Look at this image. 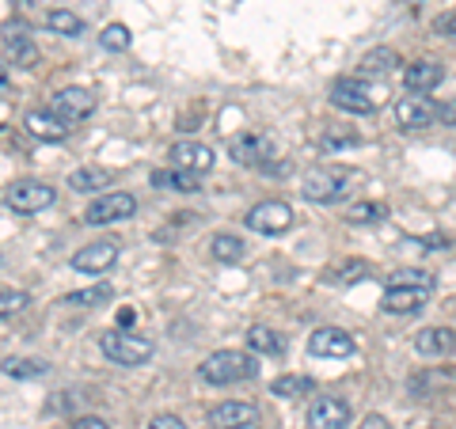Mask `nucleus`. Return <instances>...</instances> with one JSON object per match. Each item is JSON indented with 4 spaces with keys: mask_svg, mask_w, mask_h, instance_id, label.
<instances>
[{
    "mask_svg": "<svg viewBox=\"0 0 456 429\" xmlns=\"http://www.w3.org/2000/svg\"><path fill=\"white\" fill-rule=\"evenodd\" d=\"M209 255H213L217 263L236 266V263L248 255V247H244V239H240V236H232V232H217V236L209 239Z\"/></svg>",
    "mask_w": 456,
    "mask_h": 429,
    "instance_id": "obj_25",
    "label": "nucleus"
},
{
    "mask_svg": "<svg viewBox=\"0 0 456 429\" xmlns=\"http://www.w3.org/2000/svg\"><path fill=\"white\" fill-rule=\"evenodd\" d=\"M415 350L422 357H452L456 353V331L452 327H422L415 335Z\"/></svg>",
    "mask_w": 456,
    "mask_h": 429,
    "instance_id": "obj_18",
    "label": "nucleus"
},
{
    "mask_svg": "<svg viewBox=\"0 0 456 429\" xmlns=\"http://www.w3.org/2000/svg\"><path fill=\"white\" fill-rule=\"evenodd\" d=\"M248 346H251V353H259V357H281L285 353V338L274 331V327L255 323L248 331Z\"/></svg>",
    "mask_w": 456,
    "mask_h": 429,
    "instance_id": "obj_23",
    "label": "nucleus"
},
{
    "mask_svg": "<svg viewBox=\"0 0 456 429\" xmlns=\"http://www.w3.org/2000/svg\"><path fill=\"white\" fill-rule=\"evenodd\" d=\"M114 263H118V239H95L73 255L77 274H107Z\"/></svg>",
    "mask_w": 456,
    "mask_h": 429,
    "instance_id": "obj_13",
    "label": "nucleus"
},
{
    "mask_svg": "<svg viewBox=\"0 0 456 429\" xmlns=\"http://www.w3.org/2000/svg\"><path fill=\"white\" fill-rule=\"evenodd\" d=\"M228 156L240 164V167H263V171H274V141L266 134H255V130H244L228 141Z\"/></svg>",
    "mask_w": 456,
    "mask_h": 429,
    "instance_id": "obj_5",
    "label": "nucleus"
},
{
    "mask_svg": "<svg viewBox=\"0 0 456 429\" xmlns=\"http://www.w3.org/2000/svg\"><path fill=\"white\" fill-rule=\"evenodd\" d=\"M395 65H399V53L392 46H377V50H369L362 57L358 69H362V77H388Z\"/></svg>",
    "mask_w": 456,
    "mask_h": 429,
    "instance_id": "obj_26",
    "label": "nucleus"
},
{
    "mask_svg": "<svg viewBox=\"0 0 456 429\" xmlns=\"http://www.w3.org/2000/svg\"><path fill=\"white\" fill-rule=\"evenodd\" d=\"M358 429H388V422L380 418V414H369V418H362V425Z\"/></svg>",
    "mask_w": 456,
    "mask_h": 429,
    "instance_id": "obj_41",
    "label": "nucleus"
},
{
    "mask_svg": "<svg viewBox=\"0 0 456 429\" xmlns=\"http://www.w3.org/2000/svg\"><path fill=\"white\" fill-rule=\"evenodd\" d=\"M50 110L61 122L77 125V122H84V118H92V114H95V95L88 88H61L50 99Z\"/></svg>",
    "mask_w": 456,
    "mask_h": 429,
    "instance_id": "obj_10",
    "label": "nucleus"
},
{
    "mask_svg": "<svg viewBox=\"0 0 456 429\" xmlns=\"http://www.w3.org/2000/svg\"><path fill=\"white\" fill-rule=\"evenodd\" d=\"M42 23H46L53 35H65V38L84 35V20L77 16V12H69V8H50V12H46V20H42Z\"/></svg>",
    "mask_w": 456,
    "mask_h": 429,
    "instance_id": "obj_28",
    "label": "nucleus"
},
{
    "mask_svg": "<svg viewBox=\"0 0 456 429\" xmlns=\"http://www.w3.org/2000/svg\"><path fill=\"white\" fill-rule=\"evenodd\" d=\"M320 145H323L327 152L354 149V145H358V130H350V125H327L323 137H320Z\"/></svg>",
    "mask_w": 456,
    "mask_h": 429,
    "instance_id": "obj_34",
    "label": "nucleus"
},
{
    "mask_svg": "<svg viewBox=\"0 0 456 429\" xmlns=\"http://www.w3.org/2000/svg\"><path fill=\"white\" fill-rule=\"evenodd\" d=\"M130 27L126 23H107L103 31H99V46H103L107 53H122V50H130Z\"/></svg>",
    "mask_w": 456,
    "mask_h": 429,
    "instance_id": "obj_33",
    "label": "nucleus"
},
{
    "mask_svg": "<svg viewBox=\"0 0 456 429\" xmlns=\"http://www.w3.org/2000/svg\"><path fill=\"white\" fill-rule=\"evenodd\" d=\"M419 247H426V251H449L452 247V236H426V239H415Z\"/></svg>",
    "mask_w": 456,
    "mask_h": 429,
    "instance_id": "obj_39",
    "label": "nucleus"
},
{
    "mask_svg": "<svg viewBox=\"0 0 456 429\" xmlns=\"http://www.w3.org/2000/svg\"><path fill=\"white\" fill-rule=\"evenodd\" d=\"M384 217H388V206H380V202H354L342 221H346V224H377Z\"/></svg>",
    "mask_w": 456,
    "mask_h": 429,
    "instance_id": "obj_32",
    "label": "nucleus"
},
{
    "mask_svg": "<svg viewBox=\"0 0 456 429\" xmlns=\"http://www.w3.org/2000/svg\"><path fill=\"white\" fill-rule=\"evenodd\" d=\"M130 323H134V312H130V308H126V312H122V316H118V327H122V331H126V327H130Z\"/></svg>",
    "mask_w": 456,
    "mask_h": 429,
    "instance_id": "obj_43",
    "label": "nucleus"
},
{
    "mask_svg": "<svg viewBox=\"0 0 456 429\" xmlns=\"http://www.w3.org/2000/svg\"><path fill=\"white\" fill-rule=\"evenodd\" d=\"M331 103L346 114H377L384 103H388V88L384 80L373 77H338L331 84Z\"/></svg>",
    "mask_w": 456,
    "mask_h": 429,
    "instance_id": "obj_1",
    "label": "nucleus"
},
{
    "mask_svg": "<svg viewBox=\"0 0 456 429\" xmlns=\"http://www.w3.org/2000/svg\"><path fill=\"white\" fill-rule=\"evenodd\" d=\"M213 429H240V425H259V407L251 403H221L209 410Z\"/></svg>",
    "mask_w": 456,
    "mask_h": 429,
    "instance_id": "obj_20",
    "label": "nucleus"
},
{
    "mask_svg": "<svg viewBox=\"0 0 456 429\" xmlns=\"http://www.w3.org/2000/svg\"><path fill=\"white\" fill-rule=\"evenodd\" d=\"M426 300H430V293H422V289H384L380 308L388 316H415V312L426 308Z\"/></svg>",
    "mask_w": 456,
    "mask_h": 429,
    "instance_id": "obj_21",
    "label": "nucleus"
},
{
    "mask_svg": "<svg viewBox=\"0 0 456 429\" xmlns=\"http://www.w3.org/2000/svg\"><path fill=\"white\" fill-rule=\"evenodd\" d=\"M69 187H73L77 194H95V190L110 187V175L103 167H77L73 175H69Z\"/></svg>",
    "mask_w": 456,
    "mask_h": 429,
    "instance_id": "obj_27",
    "label": "nucleus"
},
{
    "mask_svg": "<svg viewBox=\"0 0 456 429\" xmlns=\"http://www.w3.org/2000/svg\"><path fill=\"white\" fill-rule=\"evenodd\" d=\"M73 429H110L103 418H92V414H88V418H77V425Z\"/></svg>",
    "mask_w": 456,
    "mask_h": 429,
    "instance_id": "obj_40",
    "label": "nucleus"
},
{
    "mask_svg": "<svg viewBox=\"0 0 456 429\" xmlns=\"http://www.w3.org/2000/svg\"><path fill=\"white\" fill-rule=\"evenodd\" d=\"M395 122H399V130H426V125L437 122V103L426 95L395 99Z\"/></svg>",
    "mask_w": 456,
    "mask_h": 429,
    "instance_id": "obj_14",
    "label": "nucleus"
},
{
    "mask_svg": "<svg viewBox=\"0 0 456 429\" xmlns=\"http://www.w3.org/2000/svg\"><path fill=\"white\" fill-rule=\"evenodd\" d=\"M8 84H12V73H8V65H4V61H0V95H4V92H8Z\"/></svg>",
    "mask_w": 456,
    "mask_h": 429,
    "instance_id": "obj_42",
    "label": "nucleus"
},
{
    "mask_svg": "<svg viewBox=\"0 0 456 429\" xmlns=\"http://www.w3.org/2000/svg\"><path fill=\"white\" fill-rule=\"evenodd\" d=\"M437 122H441V125H449V130H456V95L445 99V103L437 107Z\"/></svg>",
    "mask_w": 456,
    "mask_h": 429,
    "instance_id": "obj_37",
    "label": "nucleus"
},
{
    "mask_svg": "<svg viewBox=\"0 0 456 429\" xmlns=\"http://www.w3.org/2000/svg\"><path fill=\"white\" fill-rule=\"evenodd\" d=\"M4 373L12 380H38V376H46V361H38V357H4Z\"/></svg>",
    "mask_w": 456,
    "mask_h": 429,
    "instance_id": "obj_29",
    "label": "nucleus"
},
{
    "mask_svg": "<svg viewBox=\"0 0 456 429\" xmlns=\"http://www.w3.org/2000/svg\"><path fill=\"white\" fill-rule=\"evenodd\" d=\"M57 202V190L50 182H38V179H23L16 187L4 190V206L16 209V213H42Z\"/></svg>",
    "mask_w": 456,
    "mask_h": 429,
    "instance_id": "obj_8",
    "label": "nucleus"
},
{
    "mask_svg": "<svg viewBox=\"0 0 456 429\" xmlns=\"http://www.w3.org/2000/svg\"><path fill=\"white\" fill-rule=\"evenodd\" d=\"M137 217V198L126 194V190H110L103 198H95V202L84 209V224H118V221H130Z\"/></svg>",
    "mask_w": 456,
    "mask_h": 429,
    "instance_id": "obj_7",
    "label": "nucleus"
},
{
    "mask_svg": "<svg viewBox=\"0 0 456 429\" xmlns=\"http://www.w3.org/2000/svg\"><path fill=\"white\" fill-rule=\"evenodd\" d=\"M312 388H316V384H312L308 376H278L274 384H270V392H274L278 399H305V395H312Z\"/></svg>",
    "mask_w": 456,
    "mask_h": 429,
    "instance_id": "obj_31",
    "label": "nucleus"
},
{
    "mask_svg": "<svg viewBox=\"0 0 456 429\" xmlns=\"http://www.w3.org/2000/svg\"><path fill=\"white\" fill-rule=\"evenodd\" d=\"M23 8H35V4H46V0H20Z\"/></svg>",
    "mask_w": 456,
    "mask_h": 429,
    "instance_id": "obj_44",
    "label": "nucleus"
},
{
    "mask_svg": "<svg viewBox=\"0 0 456 429\" xmlns=\"http://www.w3.org/2000/svg\"><path fill=\"white\" fill-rule=\"evenodd\" d=\"M152 187L179 190V194H198V190H202V187H198V175H191V171H179V167H156L152 171Z\"/></svg>",
    "mask_w": 456,
    "mask_h": 429,
    "instance_id": "obj_22",
    "label": "nucleus"
},
{
    "mask_svg": "<svg viewBox=\"0 0 456 429\" xmlns=\"http://www.w3.org/2000/svg\"><path fill=\"white\" fill-rule=\"evenodd\" d=\"M198 376L213 384V388H228V384H244L259 376V361L244 350H217L198 365Z\"/></svg>",
    "mask_w": 456,
    "mask_h": 429,
    "instance_id": "obj_2",
    "label": "nucleus"
},
{
    "mask_svg": "<svg viewBox=\"0 0 456 429\" xmlns=\"http://www.w3.org/2000/svg\"><path fill=\"white\" fill-rule=\"evenodd\" d=\"M350 190H354V171H346V167L320 164V167H308L305 179H301V194L308 202H320V206L342 202Z\"/></svg>",
    "mask_w": 456,
    "mask_h": 429,
    "instance_id": "obj_3",
    "label": "nucleus"
},
{
    "mask_svg": "<svg viewBox=\"0 0 456 429\" xmlns=\"http://www.w3.org/2000/svg\"><path fill=\"white\" fill-rule=\"evenodd\" d=\"M145 429H187V422L175 418V414H156V418Z\"/></svg>",
    "mask_w": 456,
    "mask_h": 429,
    "instance_id": "obj_38",
    "label": "nucleus"
},
{
    "mask_svg": "<svg viewBox=\"0 0 456 429\" xmlns=\"http://www.w3.org/2000/svg\"><path fill=\"white\" fill-rule=\"evenodd\" d=\"M434 274L430 270H419V266H403V270H395V274L388 278V285L384 289H422V293H434Z\"/></svg>",
    "mask_w": 456,
    "mask_h": 429,
    "instance_id": "obj_24",
    "label": "nucleus"
},
{
    "mask_svg": "<svg viewBox=\"0 0 456 429\" xmlns=\"http://www.w3.org/2000/svg\"><path fill=\"white\" fill-rule=\"evenodd\" d=\"M426 429H445V425H426Z\"/></svg>",
    "mask_w": 456,
    "mask_h": 429,
    "instance_id": "obj_46",
    "label": "nucleus"
},
{
    "mask_svg": "<svg viewBox=\"0 0 456 429\" xmlns=\"http://www.w3.org/2000/svg\"><path fill=\"white\" fill-rule=\"evenodd\" d=\"M0 42H4V53L16 61L20 69H35L38 65V46L27 35V23L23 20H8L0 27Z\"/></svg>",
    "mask_w": 456,
    "mask_h": 429,
    "instance_id": "obj_9",
    "label": "nucleus"
},
{
    "mask_svg": "<svg viewBox=\"0 0 456 429\" xmlns=\"http://www.w3.org/2000/svg\"><path fill=\"white\" fill-rule=\"evenodd\" d=\"M407 4H422V0H407Z\"/></svg>",
    "mask_w": 456,
    "mask_h": 429,
    "instance_id": "obj_47",
    "label": "nucleus"
},
{
    "mask_svg": "<svg viewBox=\"0 0 456 429\" xmlns=\"http://www.w3.org/2000/svg\"><path fill=\"white\" fill-rule=\"evenodd\" d=\"M248 228L251 232H259V236H281V232H289L293 221H297V213L289 202H278V198H270V202H259V206H251L248 213Z\"/></svg>",
    "mask_w": 456,
    "mask_h": 429,
    "instance_id": "obj_6",
    "label": "nucleus"
},
{
    "mask_svg": "<svg viewBox=\"0 0 456 429\" xmlns=\"http://www.w3.org/2000/svg\"><path fill=\"white\" fill-rule=\"evenodd\" d=\"M99 350H103L107 361H114V365H145V361H152V353H156L152 338L122 331V327L118 331H107L103 338H99Z\"/></svg>",
    "mask_w": 456,
    "mask_h": 429,
    "instance_id": "obj_4",
    "label": "nucleus"
},
{
    "mask_svg": "<svg viewBox=\"0 0 456 429\" xmlns=\"http://www.w3.org/2000/svg\"><path fill=\"white\" fill-rule=\"evenodd\" d=\"M354 350H358V342H354L350 331H342V327H320V331L308 335L312 357H350Z\"/></svg>",
    "mask_w": 456,
    "mask_h": 429,
    "instance_id": "obj_15",
    "label": "nucleus"
},
{
    "mask_svg": "<svg viewBox=\"0 0 456 429\" xmlns=\"http://www.w3.org/2000/svg\"><path fill=\"white\" fill-rule=\"evenodd\" d=\"M350 403L338 395H320L308 403V429H346Z\"/></svg>",
    "mask_w": 456,
    "mask_h": 429,
    "instance_id": "obj_12",
    "label": "nucleus"
},
{
    "mask_svg": "<svg viewBox=\"0 0 456 429\" xmlns=\"http://www.w3.org/2000/svg\"><path fill=\"white\" fill-rule=\"evenodd\" d=\"M452 312H456V300H452Z\"/></svg>",
    "mask_w": 456,
    "mask_h": 429,
    "instance_id": "obj_48",
    "label": "nucleus"
},
{
    "mask_svg": "<svg viewBox=\"0 0 456 429\" xmlns=\"http://www.w3.org/2000/svg\"><path fill=\"white\" fill-rule=\"evenodd\" d=\"M110 296H114V289H110L107 281H99V285H92V289L69 293V296H65V304H69V308H99V304H107Z\"/></svg>",
    "mask_w": 456,
    "mask_h": 429,
    "instance_id": "obj_30",
    "label": "nucleus"
},
{
    "mask_svg": "<svg viewBox=\"0 0 456 429\" xmlns=\"http://www.w3.org/2000/svg\"><path fill=\"white\" fill-rule=\"evenodd\" d=\"M23 125H27V134L38 137V141H65L69 130H73V125L61 122L53 110H42V107H38V110H27Z\"/></svg>",
    "mask_w": 456,
    "mask_h": 429,
    "instance_id": "obj_19",
    "label": "nucleus"
},
{
    "mask_svg": "<svg viewBox=\"0 0 456 429\" xmlns=\"http://www.w3.org/2000/svg\"><path fill=\"white\" fill-rule=\"evenodd\" d=\"M441 80H445V69H441L437 61H430V57H422V61H415V65L403 69V88H407V95H426V92H434Z\"/></svg>",
    "mask_w": 456,
    "mask_h": 429,
    "instance_id": "obj_17",
    "label": "nucleus"
},
{
    "mask_svg": "<svg viewBox=\"0 0 456 429\" xmlns=\"http://www.w3.org/2000/svg\"><path fill=\"white\" fill-rule=\"evenodd\" d=\"M240 429H259V425H240Z\"/></svg>",
    "mask_w": 456,
    "mask_h": 429,
    "instance_id": "obj_45",
    "label": "nucleus"
},
{
    "mask_svg": "<svg viewBox=\"0 0 456 429\" xmlns=\"http://www.w3.org/2000/svg\"><path fill=\"white\" fill-rule=\"evenodd\" d=\"M167 160H171V167H179V171L206 175V171H213V164H217V156H213V149L202 145V141H175V145L167 149Z\"/></svg>",
    "mask_w": 456,
    "mask_h": 429,
    "instance_id": "obj_11",
    "label": "nucleus"
},
{
    "mask_svg": "<svg viewBox=\"0 0 456 429\" xmlns=\"http://www.w3.org/2000/svg\"><path fill=\"white\" fill-rule=\"evenodd\" d=\"M449 388H456V368H422V373H415L407 384V392L415 395L419 403H426V399H434Z\"/></svg>",
    "mask_w": 456,
    "mask_h": 429,
    "instance_id": "obj_16",
    "label": "nucleus"
},
{
    "mask_svg": "<svg viewBox=\"0 0 456 429\" xmlns=\"http://www.w3.org/2000/svg\"><path fill=\"white\" fill-rule=\"evenodd\" d=\"M27 304H31V296H27L23 289H0V320L20 316Z\"/></svg>",
    "mask_w": 456,
    "mask_h": 429,
    "instance_id": "obj_35",
    "label": "nucleus"
},
{
    "mask_svg": "<svg viewBox=\"0 0 456 429\" xmlns=\"http://www.w3.org/2000/svg\"><path fill=\"white\" fill-rule=\"evenodd\" d=\"M335 281H342V285H354V281H365V278H373V266L369 263H362V259H354V263H342L335 274H331Z\"/></svg>",
    "mask_w": 456,
    "mask_h": 429,
    "instance_id": "obj_36",
    "label": "nucleus"
}]
</instances>
